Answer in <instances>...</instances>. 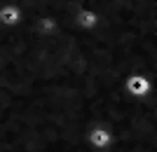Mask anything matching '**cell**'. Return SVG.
<instances>
[{
	"mask_svg": "<svg viewBox=\"0 0 157 152\" xmlns=\"http://www.w3.org/2000/svg\"><path fill=\"white\" fill-rule=\"evenodd\" d=\"M124 89H127L129 96H134V98H143V96H148L150 91L157 89V80H150L148 75H141V73H134V75L127 77Z\"/></svg>",
	"mask_w": 157,
	"mask_h": 152,
	"instance_id": "6da1fadb",
	"label": "cell"
},
{
	"mask_svg": "<svg viewBox=\"0 0 157 152\" xmlns=\"http://www.w3.org/2000/svg\"><path fill=\"white\" fill-rule=\"evenodd\" d=\"M87 143H89L92 150L103 152L115 143V136H113V131H108L105 126H92V129L87 131Z\"/></svg>",
	"mask_w": 157,
	"mask_h": 152,
	"instance_id": "7a4b0ae2",
	"label": "cell"
},
{
	"mask_svg": "<svg viewBox=\"0 0 157 152\" xmlns=\"http://www.w3.org/2000/svg\"><path fill=\"white\" fill-rule=\"evenodd\" d=\"M21 21V7L14 5V2H7V5L0 7V26H17Z\"/></svg>",
	"mask_w": 157,
	"mask_h": 152,
	"instance_id": "3957f363",
	"label": "cell"
}]
</instances>
